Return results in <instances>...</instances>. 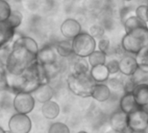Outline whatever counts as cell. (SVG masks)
Here are the masks:
<instances>
[{
    "label": "cell",
    "mask_w": 148,
    "mask_h": 133,
    "mask_svg": "<svg viewBox=\"0 0 148 133\" xmlns=\"http://www.w3.org/2000/svg\"><path fill=\"white\" fill-rule=\"evenodd\" d=\"M37 60V55L21 45L12 44V50L7 59L5 69L15 75L23 74Z\"/></svg>",
    "instance_id": "1"
},
{
    "label": "cell",
    "mask_w": 148,
    "mask_h": 133,
    "mask_svg": "<svg viewBox=\"0 0 148 133\" xmlns=\"http://www.w3.org/2000/svg\"><path fill=\"white\" fill-rule=\"evenodd\" d=\"M121 47L125 51L133 55L148 47V26L138 27L125 32L121 40Z\"/></svg>",
    "instance_id": "2"
},
{
    "label": "cell",
    "mask_w": 148,
    "mask_h": 133,
    "mask_svg": "<svg viewBox=\"0 0 148 133\" xmlns=\"http://www.w3.org/2000/svg\"><path fill=\"white\" fill-rule=\"evenodd\" d=\"M96 84L89 72L77 73L73 72L67 78V85L71 92L81 98L91 97Z\"/></svg>",
    "instance_id": "3"
},
{
    "label": "cell",
    "mask_w": 148,
    "mask_h": 133,
    "mask_svg": "<svg viewBox=\"0 0 148 133\" xmlns=\"http://www.w3.org/2000/svg\"><path fill=\"white\" fill-rule=\"evenodd\" d=\"M73 52L77 57H88L97 50V41L89 32H81L71 40Z\"/></svg>",
    "instance_id": "4"
},
{
    "label": "cell",
    "mask_w": 148,
    "mask_h": 133,
    "mask_svg": "<svg viewBox=\"0 0 148 133\" xmlns=\"http://www.w3.org/2000/svg\"><path fill=\"white\" fill-rule=\"evenodd\" d=\"M8 127L12 133H30L32 123L27 114L17 112L11 117L8 122Z\"/></svg>",
    "instance_id": "5"
},
{
    "label": "cell",
    "mask_w": 148,
    "mask_h": 133,
    "mask_svg": "<svg viewBox=\"0 0 148 133\" xmlns=\"http://www.w3.org/2000/svg\"><path fill=\"white\" fill-rule=\"evenodd\" d=\"M148 124V110L145 107H139L128 114V127L131 130L144 131Z\"/></svg>",
    "instance_id": "6"
},
{
    "label": "cell",
    "mask_w": 148,
    "mask_h": 133,
    "mask_svg": "<svg viewBox=\"0 0 148 133\" xmlns=\"http://www.w3.org/2000/svg\"><path fill=\"white\" fill-rule=\"evenodd\" d=\"M35 98L32 93L27 92H18L13 99V107L16 112L22 114H29L35 107Z\"/></svg>",
    "instance_id": "7"
},
{
    "label": "cell",
    "mask_w": 148,
    "mask_h": 133,
    "mask_svg": "<svg viewBox=\"0 0 148 133\" xmlns=\"http://www.w3.org/2000/svg\"><path fill=\"white\" fill-rule=\"evenodd\" d=\"M111 129L119 133H130L131 130L128 127V114L120 109L114 111L110 117Z\"/></svg>",
    "instance_id": "8"
},
{
    "label": "cell",
    "mask_w": 148,
    "mask_h": 133,
    "mask_svg": "<svg viewBox=\"0 0 148 133\" xmlns=\"http://www.w3.org/2000/svg\"><path fill=\"white\" fill-rule=\"evenodd\" d=\"M60 32L66 39L72 40L82 32L80 23L74 18H67L60 25Z\"/></svg>",
    "instance_id": "9"
},
{
    "label": "cell",
    "mask_w": 148,
    "mask_h": 133,
    "mask_svg": "<svg viewBox=\"0 0 148 133\" xmlns=\"http://www.w3.org/2000/svg\"><path fill=\"white\" fill-rule=\"evenodd\" d=\"M58 52L55 46L47 44L39 49L37 55V61L42 65L55 64L58 61Z\"/></svg>",
    "instance_id": "10"
},
{
    "label": "cell",
    "mask_w": 148,
    "mask_h": 133,
    "mask_svg": "<svg viewBox=\"0 0 148 133\" xmlns=\"http://www.w3.org/2000/svg\"><path fill=\"white\" fill-rule=\"evenodd\" d=\"M138 68L136 57L130 55L123 56L119 60V72L125 77H131Z\"/></svg>",
    "instance_id": "11"
},
{
    "label": "cell",
    "mask_w": 148,
    "mask_h": 133,
    "mask_svg": "<svg viewBox=\"0 0 148 133\" xmlns=\"http://www.w3.org/2000/svg\"><path fill=\"white\" fill-rule=\"evenodd\" d=\"M32 95L36 101L41 104H45L52 99L54 96V90L49 84L41 85L38 88L32 92Z\"/></svg>",
    "instance_id": "12"
},
{
    "label": "cell",
    "mask_w": 148,
    "mask_h": 133,
    "mask_svg": "<svg viewBox=\"0 0 148 133\" xmlns=\"http://www.w3.org/2000/svg\"><path fill=\"white\" fill-rule=\"evenodd\" d=\"M14 34L15 29L7 21H0V48L10 44Z\"/></svg>",
    "instance_id": "13"
},
{
    "label": "cell",
    "mask_w": 148,
    "mask_h": 133,
    "mask_svg": "<svg viewBox=\"0 0 148 133\" xmlns=\"http://www.w3.org/2000/svg\"><path fill=\"white\" fill-rule=\"evenodd\" d=\"M111 94H112V91L106 84L97 83L93 88L91 97L94 100L99 103H104V102H106L110 98Z\"/></svg>",
    "instance_id": "14"
},
{
    "label": "cell",
    "mask_w": 148,
    "mask_h": 133,
    "mask_svg": "<svg viewBox=\"0 0 148 133\" xmlns=\"http://www.w3.org/2000/svg\"><path fill=\"white\" fill-rule=\"evenodd\" d=\"M139 107L140 106L138 104L132 92L124 93V95L119 100V109L127 114L134 111Z\"/></svg>",
    "instance_id": "15"
},
{
    "label": "cell",
    "mask_w": 148,
    "mask_h": 133,
    "mask_svg": "<svg viewBox=\"0 0 148 133\" xmlns=\"http://www.w3.org/2000/svg\"><path fill=\"white\" fill-rule=\"evenodd\" d=\"M89 73L96 81V83H106L111 76L106 64L92 66V67H91Z\"/></svg>",
    "instance_id": "16"
},
{
    "label": "cell",
    "mask_w": 148,
    "mask_h": 133,
    "mask_svg": "<svg viewBox=\"0 0 148 133\" xmlns=\"http://www.w3.org/2000/svg\"><path fill=\"white\" fill-rule=\"evenodd\" d=\"M132 93L140 107H146L148 105V84L137 85Z\"/></svg>",
    "instance_id": "17"
},
{
    "label": "cell",
    "mask_w": 148,
    "mask_h": 133,
    "mask_svg": "<svg viewBox=\"0 0 148 133\" xmlns=\"http://www.w3.org/2000/svg\"><path fill=\"white\" fill-rule=\"evenodd\" d=\"M41 112H42V115L46 119L52 120L58 117L60 113V107L57 102L50 100L43 104L42 108H41Z\"/></svg>",
    "instance_id": "18"
},
{
    "label": "cell",
    "mask_w": 148,
    "mask_h": 133,
    "mask_svg": "<svg viewBox=\"0 0 148 133\" xmlns=\"http://www.w3.org/2000/svg\"><path fill=\"white\" fill-rule=\"evenodd\" d=\"M13 44L24 46L27 50H29L30 51L34 53L35 55H38V52L39 50L38 43L32 38H30V37H27V36H23V37H20V38H17L13 42Z\"/></svg>",
    "instance_id": "19"
},
{
    "label": "cell",
    "mask_w": 148,
    "mask_h": 133,
    "mask_svg": "<svg viewBox=\"0 0 148 133\" xmlns=\"http://www.w3.org/2000/svg\"><path fill=\"white\" fill-rule=\"evenodd\" d=\"M54 46L56 48V50H57L58 56H60V57H68L71 55L74 54L71 40L66 39V40L59 41Z\"/></svg>",
    "instance_id": "20"
},
{
    "label": "cell",
    "mask_w": 148,
    "mask_h": 133,
    "mask_svg": "<svg viewBox=\"0 0 148 133\" xmlns=\"http://www.w3.org/2000/svg\"><path fill=\"white\" fill-rule=\"evenodd\" d=\"M87 59L91 67L99 64H106L107 62V53L103 52L97 49L87 57Z\"/></svg>",
    "instance_id": "21"
},
{
    "label": "cell",
    "mask_w": 148,
    "mask_h": 133,
    "mask_svg": "<svg viewBox=\"0 0 148 133\" xmlns=\"http://www.w3.org/2000/svg\"><path fill=\"white\" fill-rule=\"evenodd\" d=\"M123 25L125 28V32H129L134 29H137L138 27H143V26H148L147 24L144 23L143 21H141L135 14L130 16L129 18H127L124 22H123Z\"/></svg>",
    "instance_id": "22"
},
{
    "label": "cell",
    "mask_w": 148,
    "mask_h": 133,
    "mask_svg": "<svg viewBox=\"0 0 148 133\" xmlns=\"http://www.w3.org/2000/svg\"><path fill=\"white\" fill-rule=\"evenodd\" d=\"M91 70V65L87 57H79L75 60L73 64V72L77 73H88Z\"/></svg>",
    "instance_id": "23"
},
{
    "label": "cell",
    "mask_w": 148,
    "mask_h": 133,
    "mask_svg": "<svg viewBox=\"0 0 148 133\" xmlns=\"http://www.w3.org/2000/svg\"><path fill=\"white\" fill-rule=\"evenodd\" d=\"M138 68L143 71L148 72V47L142 49L137 55H135Z\"/></svg>",
    "instance_id": "24"
},
{
    "label": "cell",
    "mask_w": 148,
    "mask_h": 133,
    "mask_svg": "<svg viewBox=\"0 0 148 133\" xmlns=\"http://www.w3.org/2000/svg\"><path fill=\"white\" fill-rule=\"evenodd\" d=\"M131 78L135 85L148 84V72L138 68L136 72L131 76Z\"/></svg>",
    "instance_id": "25"
},
{
    "label": "cell",
    "mask_w": 148,
    "mask_h": 133,
    "mask_svg": "<svg viewBox=\"0 0 148 133\" xmlns=\"http://www.w3.org/2000/svg\"><path fill=\"white\" fill-rule=\"evenodd\" d=\"M12 10L6 0H0V21H6Z\"/></svg>",
    "instance_id": "26"
},
{
    "label": "cell",
    "mask_w": 148,
    "mask_h": 133,
    "mask_svg": "<svg viewBox=\"0 0 148 133\" xmlns=\"http://www.w3.org/2000/svg\"><path fill=\"white\" fill-rule=\"evenodd\" d=\"M14 29H17L20 25L22 24L23 21V15L19 11L17 10H12L9 18L6 20Z\"/></svg>",
    "instance_id": "27"
},
{
    "label": "cell",
    "mask_w": 148,
    "mask_h": 133,
    "mask_svg": "<svg viewBox=\"0 0 148 133\" xmlns=\"http://www.w3.org/2000/svg\"><path fill=\"white\" fill-rule=\"evenodd\" d=\"M48 133H71L69 127L61 122H56L50 125Z\"/></svg>",
    "instance_id": "28"
},
{
    "label": "cell",
    "mask_w": 148,
    "mask_h": 133,
    "mask_svg": "<svg viewBox=\"0 0 148 133\" xmlns=\"http://www.w3.org/2000/svg\"><path fill=\"white\" fill-rule=\"evenodd\" d=\"M134 14L144 23L148 25V6L147 5H141L138 6L134 12Z\"/></svg>",
    "instance_id": "29"
},
{
    "label": "cell",
    "mask_w": 148,
    "mask_h": 133,
    "mask_svg": "<svg viewBox=\"0 0 148 133\" xmlns=\"http://www.w3.org/2000/svg\"><path fill=\"white\" fill-rule=\"evenodd\" d=\"M106 85L109 86L112 91H124V83L122 80L117 78H109L106 81Z\"/></svg>",
    "instance_id": "30"
},
{
    "label": "cell",
    "mask_w": 148,
    "mask_h": 133,
    "mask_svg": "<svg viewBox=\"0 0 148 133\" xmlns=\"http://www.w3.org/2000/svg\"><path fill=\"white\" fill-rule=\"evenodd\" d=\"M89 33L94 38H99H99L105 37V29L100 25L95 24V25H92L89 28Z\"/></svg>",
    "instance_id": "31"
},
{
    "label": "cell",
    "mask_w": 148,
    "mask_h": 133,
    "mask_svg": "<svg viewBox=\"0 0 148 133\" xmlns=\"http://www.w3.org/2000/svg\"><path fill=\"white\" fill-rule=\"evenodd\" d=\"M106 67L110 72V75H116L119 72V61L118 59H111L110 61H107L106 63Z\"/></svg>",
    "instance_id": "32"
},
{
    "label": "cell",
    "mask_w": 148,
    "mask_h": 133,
    "mask_svg": "<svg viewBox=\"0 0 148 133\" xmlns=\"http://www.w3.org/2000/svg\"><path fill=\"white\" fill-rule=\"evenodd\" d=\"M12 50V44H11V43L3 46L2 48H0V59H1V61L5 66L6 64L7 59H8Z\"/></svg>",
    "instance_id": "33"
},
{
    "label": "cell",
    "mask_w": 148,
    "mask_h": 133,
    "mask_svg": "<svg viewBox=\"0 0 148 133\" xmlns=\"http://www.w3.org/2000/svg\"><path fill=\"white\" fill-rule=\"evenodd\" d=\"M110 45H111L110 40L106 37H103V38H99V41L97 42L98 50H101L103 52H106V53L108 52V50L110 49Z\"/></svg>",
    "instance_id": "34"
},
{
    "label": "cell",
    "mask_w": 148,
    "mask_h": 133,
    "mask_svg": "<svg viewBox=\"0 0 148 133\" xmlns=\"http://www.w3.org/2000/svg\"><path fill=\"white\" fill-rule=\"evenodd\" d=\"M8 90L5 68H0V91Z\"/></svg>",
    "instance_id": "35"
},
{
    "label": "cell",
    "mask_w": 148,
    "mask_h": 133,
    "mask_svg": "<svg viewBox=\"0 0 148 133\" xmlns=\"http://www.w3.org/2000/svg\"><path fill=\"white\" fill-rule=\"evenodd\" d=\"M106 133H119V132H117V131H115L114 130L111 129L110 130H108V131H107V132H106Z\"/></svg>",
    "instance_id": "36"
},
{
    "label": "cell",
    "mask_w": 148,
    "mask_h": 133,
    "mask_svg": "<svg viewBox=\"0 0 148 133\" xmlns=\"http://www.w3.org/2000/svg\"><path fill=\"white\" fill-rule=\"evenodd\" d=\"M0 133H6V130H5V129L1 126H0Z\"/></svg>",
    "instance_id": "37"
},
{
    "label": "cell",
    "mask_w": 148,
    "mask_h": 133,
    "mask_svg": "<svg viewBox=\"0 0 148 133\" xmlns=\"http://www.w3.org/2000/svg\"><path fill=\"white\" fill-rule=\"evenodd\" d=\"M0 68H5V66L4 65V63H2L1 59H0Z\"/></svg>",
    "instance_id": "38"
},
{
    "label": "cell",
    "mask_w": 148,
    "mask_h": 133,
    "mask_svg": "<svg viewBox=\"0 0 148 133\" xmlns=\"http://www.w3.org/2000/svg\"><path fill=\"white\" fill-rule=\"evenodd\" d=\"M130 133H145L144 131H134V130H131Z\"/></svg>",
    "instance_id": "39"
},
{
    "label": "cell",
    "mask_w": 148,
    "mask_h": 133,
    "mask_svg": "<svg viewBox=\"0 0 148 133\" xmlns=\"http://www.w3.org/2000/svg\"><path fill=\"white\" fill-rule=\"evenodd\" d=\"M144 132L145 133H148V124H147V126H146V128L144 130Z\"/></svg>",
    "instance_id": "40"
},
{
    "label": "cell",
    "mask_w": 148,
    "mask_h": 133,
    "mask_svg": "<svg viewBox=\"0 0 148 133\" xmlns=\"http://www.w3.org/2000/svg\"><path fill=\"white\" fill-rule=\"evenodd\" d=\"M77 133H88V132H86V131H85V130H80V131H79V132H77Z\"/></svg>",
    "instance_id": "41"
},
{
    "label": "cell",
    "mask_w": 148,
    "mask_h": 133,
    "mask_svg": "<svg viewBox=\"0 0 148 133\" xmlns=\"http://www.w3.org/2000/svg\"><path fill=\"white\" fill-rule=\"evenodd\" d=\"M124 1H125V2H131V1H132V0H124Z\"/></svg>",
    "instance_id": "42"
},
{
    "label": "cell",
    "mask_w": 148,
    "mask_h": 133,
    "mask_svg": "<svg viewBox=\"0 0 148 133\" xmlns=\"http://www.w3.org/2000/svg\"><path fill=\"white\" fill-rule=\"evenodd\" d=\"M6 133H12V132L10 130H8V131H6Z\"/></svg>",
    "instance_id": "43"
},
{
    "label": "cell",
    "mask_w": 148,
    "mask_h": 133,
    "mask_svg": "<svg viewBox=\"0 0 148 133\" xmlns=\"http://www.w3.org/2000/svg\"><path fill=\"white\" fill-rule=\"evenodd\" d=\"M147 6H148V4H147Z\"/></svg>",
    "instance_id": "44"
}]
</instances>
